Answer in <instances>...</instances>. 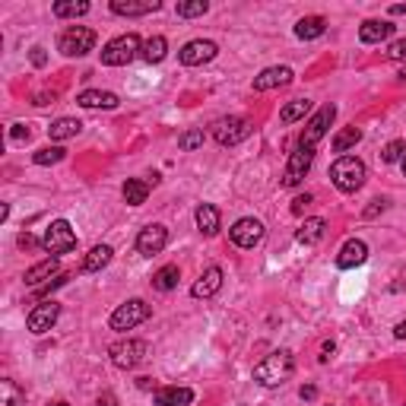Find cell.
Instances as JSON below:
<instances>
[{"mask_svg": "<svg viewBox=\"0 0 406 406\" xmlns=\"http://www.w3.org/2000/svg\"><path fill=\"white\" fill-rule=\"evenodd\" d=\"M381 210H384V200H375L372 207L365 210V216H368V219H372V216H378V213H381Z\"/></svg>", "mask_w": 406, "mask_h": 406, "instance_id": "cell-44", "label": "cell"}, {"mask_svg": "<svg viewBox=\"0 0 406 406\" xmlns=\"http://www.w3.org/2000/svg\"><path fill=\"white\" fill-rule=\"evenodd\" d=\"M0 406H26V393L13 381H0Z\"/></svg>", "mask_w": 406, "mask_h": 406, "instance_id": "cell-33", "label": "cell"}, {"mask_svg": "<svg viewBox=\"0 0 406 406\" xmlns=\"http://www.w3.org/2000/svg\"><path fill=\"white\" fill-rule=\"evenodd\" d=\"M391 35H393V26L391 22H381V20H368L358 29V38H362L365 45H381V42H387Z\"/></svg>", "mask_w": 406, "mask_h": 406, "instance_id": "cell-19", "label": "cell"}, {"mask_svg": "<svg viewBox=\"0 0 406 406\" xmlns=\"http://www.w3.org/2000/svg\"><path fill=\"white\" fill-rule=\"evenodd\" d=\"M121 194H124L127 207H140V203H146V197H150V184L140 178H127L124 187H121Z\"/></svg>", "mask_w": 406, "mask_h": 406, "instance_id": "cell-26", "label": "cell"}, {"mask_svg": "<svg viewBox=\"0 0 406 406\" xmlns=\"http://www.w3.org/2000/svg\"><path fill=\"white\" fill-rule=\"evenodd\" d=\"M393 337H397V340H406V321H400L397 327H393Z\"/></svg>", "mask_w": 406, "mask_h": 406, "instance_id": "cell-48", "label": "cell"}, {"mask_svg": "<svg viewBox=\"0 0 406 406\" xmlns=\"http://www.w3.org/2000/svg\"><path fill=\"white\" fill-rule=\"evenodd\" d=\"M42 248L48 254H70L76 248V232L67 219H55L48 229H45V238H42Z\"/></svg>", "mask_w": 406, "mask_h": 406, "instance_id": "cell-5", "label": "cell"}, {"mask_svg": "<svg viewBox=\"0 0 406 406\" xmlns=\"http://www.w3.org/2000/svg\"><path fill=\"white\" fill-rule=\"evenodd\" d=\"M178 146H181L184 152L200 150V146H203V131H187V133H181V137H178Z\"/></svg>", "mask_w": 406, "mask_h": 406, "instance_id": "cell-37", "label": "cell"}, {"mask_svg": "<svg viewBox=\"0 0 406 406\" xmlns=\"http://www.w3.org/2000/svg\"><path fill=\"white\" fill-rule=\"evenodd\" d=\"M146 317H150V305L143 302V298H131V302H124V305H117L115 308V314H111V331H133L137 324H143Z\"/></svg>", "mask_w": 406, "mask_h": 406, "instance_id": "cell-7", "label": "cell"}, {"mask_svg": "<svg viewBox=\"0 0 406 406\" xmlns=\"http://www.w3.org/2000/svg\"><path fill=\"white\" fill-rule=\"evenodd\" d=\"M89 13V3L86 0H57L55 3V16L70 20V16H86Z\"/></svg>", "mask_w": 406, "mask_h": 406, "instance_id": "cell-31", "label": "cell"}, {"mask_svg": "<svg viewBox=\"0 0 406 406\" xmlns=\"http://www.w3.org/2000/svg\"><path fill=\"white\" fill-rule=\"evenodd\" d=\"M55 273H57V257H48V261L35 263L32 270H26V286L38 289V286H45V280H51Z\"/></svg>", "mask_w": 406, "mask_h": 406, "instance_id": "cell-23", "label": "cell"}, {"mask_svg": "<svg viewBox=\"0 0 406 406\" xmlns=\"http://www.w3.org/2000/svg\"><path fill=\"white\" fill-rule=\"evenodd\" d=\"M368 261V245H365L362 238H349L340 248V254H337V267L340 270H352V267H358V263H365Z\"/></svg>", "mask_w": 406, "mask_h": 406, "instance_id": "cell-15", "label": "cell"}, {"mask_svg": "<svg viewBox=\"0 0 406 406\" xmlns=\"http://www.w3.org/2000/svg\"><path fill=\"white\" fill-rule=\"evenodd\" d=\"M308 203H311V194H302V197H296V200H292V213H305V207H308Z\"/></svg>", "mask_w": 406, "mask_h": 406, "instance_id": "cell-41", "label": "cell"}, {"mask_svg": "<svg viewBox=\"0 0 406 406\" xmlns=\"http://www.w3.org/2000/svg\"><path fill=\"white\" fill-rule=\"evenodd\" d=\"M327 235V222L321 219V216H314V219H305L302 229L296 232V238L302 241V245H317V241Z\"/></svg>", "mask_w": 406, "mask_h": 406, "instance_id": "cell-24", "label": "cell"}, {"mask_svg": "<svg viewBox=\"0 0 406 406\" xmlns=\"http://www.w3.org/2000/svg\"><path fill=\"white\" fill-rule=\"evenodd\" d=\"M137 51H143V45H140L137 35L133 32L117 35V38H111V42L102 48V64L105 67H124V64H131L133 57H137Z\"/></svg>", "mask_w": 406, "mask_h": 406, "instance_id": "cell-3", "label": "cell"}, {"mask_svg": "<svg viewBox=\"0 0 406 406\" xmlns=\"http://www.w3.org/2000/svg\"><path fill=\"white\" fill-rule=\"evenodd\" d=\"M51 406H70V403H64V400H57V403H51Z\"/></svg>", "mask_w": 406, "mask_h": 406, "instance_id": "cell-52", "label": "cell"}, {"mask_svg": "<svg viewBox=\"0 0 406 406\" xmlns=\"http://www.w3.org/2000/svg\"><path fill=\"white\" fill-rule=\"evenodd\" d=\"M397 76H400V80H403V83H406V67H403V70H400V73H397Z\"/></svg>", "mask_w": 406, "mask_h": 406, "instance_id": "cell-51", "label": "cell"}, {"mask_svg": "<svg viewBox=\"0 0 406 406\" xmlns=\"http://www.w3.org/2000/svg\"><path fill=\"white\" fill-rule=\"evenodd\" d=\"M64 152H67V150H61V146H45V150H38L32 156V162H35V166H55V162H61V159H64Z\"/></svg>", "mask_w": 406, "mask_h": 406, "instance_id": "cell-35", "label": "cell"}, {"mask_svg": "<svg viewBox=\"0 0 406 406\" xmlns=\"http://www.w3.org/2000/svg\"><path fill=\"white\" fill-rule=\"evenodd\" d=\"M210 10L207 0H191V3H178V16H184V20H194V16H203Z\"/></svg>", "mask_w": 406, "mask_h": 406, "instance_id": "cell-36", "label": "cell"}, {"mask_svg": "<svg viewBox=\"0 0 406 406\" xmlns=\"http://www.w3.org/2000/svg\"><path fill=\"white\" fill-rule=\"evenodd\" d=\"M194 216H197V229L203 235H216V232H219V210H216L213 203H200Z\"/></svg>", "mask_w": 406, "mask_h": 406, "instance_id": "cell-25", "label": "cell"}, {"mask_svg": "<svg viewBox=\"0 0 406 406\" xmlns=\"http://www.w3.org/2000/svg\"><path fill=\"white\" fill-rule=\"evenodd\" d=\"M92 48H96V32L86 26H70L67 32H61V38H57V51L67 57H83V55H89Z\"/></svg>", "mask_w": 406, "mask_h": 406, "instance_id": "cell-4", "label": "cell"}, {"mask_svg": "<svg viewBox=\"0 0 406 406\" xmlns=\"http://www.w3.org/2000/svg\"><path fill=\"white\" fill-rule=\"evenodd\" d=\"M387 57H391V61H406V38L393 42L391 48H387Z\"/></svg>", "mask_w": 406, "mask_h": 406, "instance_id": "cell-40", "label": "cell"}, {"mask_svg": "<svg viewBox=\"0 0 406 406\" xmlns=\"http://www.w3.org/2000/svg\"><path fill=\"white\" fill-rule=\"evenodd\" d=\"M333 349H337L333 343H324V346H321V362H327V358L333 356Z\"/></svg>", "mask_w": 406, "mask_h": 406, "instance_id": "cell-47", "label": "cell"}, {"mask_svg": "<svg viewBox=\"0 0 406 406\" xmlns=\"http://www.w3.org/2000/svg\"><path fill=\"white\" fill-rule=\"evenodd\" d=\"M194 400L191 387H162L156 391V406H187Z\"/></svg>", "mask_w": 406, "mask_h": 406, "instance_id": "cell-20", "label": "cell"}, {"mask_svg": "<svg viewBox=\"0 0 406 406\" xmlns=\"http://www.w3.org/2000/svg\"><path fill=\"white\" fill-rule=\"evenodd\" d=\"M162 7L159 0H111V13L117 16H146Z\"/></svg>", "mask_w": 406, "mask_h": 406, "instance_id": "cell-17", "label": "cell"}, {"mask_svg": "<svg viewBox=\"0 0 406 406\" xmlns=\"http://www.w3.org/2000/svg\"><path fill=\"white\" fill-rule=\"evenodd\" d=\"M57 317H61V305H57V302H45V305H38V308L29 311L26 327L32 333H48L51 327L57 324Z\"/></svg>", "mask_w": 406, "mask_h": 406, "instance_id": "cell-14", "label": "cell"}, {"mask_svg": "<svg viewBox=\"0 0 406 406\" xmlns=\"http://www.w3.org/2000/svg\"><path fill=\"white\" fill-rule=\"evenodd\" d=\"M96 406H117L115 393H102V397H99V403H96Z\"/></svg>", "mask_w": 406, "mask_h": 406, "instance_id": "cell-46", "label": "cell"}, {"mask_svg": "<svg viewBox=\"0 0 406 406\" xmlns=\"http://www.w3.org/2000/svg\"><path fill=\"white\" fill-rule=\"evenodd\" d=\"M48 102H55V96H45V92L42 96H35V105H48Z\"/></svg>", "mask_w": 406, "mask_h": 406, "instance_id": "cell-50", "label": "cell"}, {"mask_svg": "<svg viewBox=\"0 0 406 406\" xmlns=\"http://www.w3.org/2000/svg\"><path fill=\"white\" fill-rule=\"evenodd\" d=\"M143 61L146 64H159V61H166V55H168V42L162 38V35H152V38H146L143 42Z\"/></svg>", "mask_w": 406, "mask_h": 406, "instance_id": "cell-29", "label": "cell"}, {"mask_svg": "<svg viewBox=\"0 0 406 406\" xmlns=\"http://www.w3.org/2000/svg\"><path fill=\"white\" fill-rule=\"evenodd\" d=\"M10 137H13V140H29V137H32V131H29L26 124H13V131H10Z\"/></svg>", "mask_w": 406, "mask_h": 406, "instance_id": "cell-42", "label": "cell"}, {"mask_svg": "<svg viewBox=\"0 0 406 406\" xmlns=\"http://www.w3.org/2000/svg\"><path fill=\"white\" fill-rule=\"evenodd\" d=\"M216 55H219L216 42H210V38H194V42H187L184 48H181L178 57L184 67H200V64H210Z\"/></svg>", "mask_w": 406, "mask_h": 406, "instance_id": "cell-12", "label": "cell"}, {"mask_svg": "<svg viewBox=\"0 0 406 406\" xmlns=\"http://www.w3.org/2000/svg\"><path fill=\"white\" fill-rule=\"evenodd\" d=\"M111 362H115V368H137V365L146 362V356H150V343H143V340H121V343H115L108 349Z\"/></svg>", "mask_w": 406, "mask_h": 406, "instance_id": "cell-6", "label": "cell"}, {"mask_svg": "<svg viewBox=\"0 0 406 406\" xmlns=\"http://www.w3.org/2000/svg\"><path fill=\"white\" fill-rule=\"evenodd\" d=\"M80 131H83V124H80L76 117H57L55 124L48 127V137L51 140H70V137H76Z\"/></svg>", "mask_w": 406, "mask_h": 406, "instance_id": "cell-30", "label": "cell"}, {"mask_svg": "<svg viewBox=\"0 0 406 406\" xmlns=\"http://www.w3.org/2000/svg\"><path fill=\"white\" fill-rule=\"evenodd\" d=\"M67 280H70L67 273H57V276H55V280H51V282H45V286H38V289H35V296H48L51 289H57V286H64V282H67Z\"/></svg>", "mask_w": 406, "mask_h": 406, "instance_id": "cell-39", "label": "cell"}, {"mask_svg": "<svg viewBox=\"0 0 406 406\" xmlns=\"http://www.w3.org/2000/svg\"><path fill=\"white\" fill-rule=\"evenodd\" d=\"M111 254H115V251H111L108 245H96V248L86 254V261H83V273H99L102 267H108Z\"/></svg>", "mask_w": 406, "mask_h": 406, "instance_id": "cell-28", "label": "cell"}, {"mask_svg": "<svg viewBox=\"0 0 406 406\" xmlns=\"http://www.w3.org/2000/svg\"><path fill=\"white\" fill-rule=\"evenodd\" d=\"M292 372H296V358H292L289 349H276L263 358L261 365H254V381L263 387H276L282 381H289Z\"/></svg>", "mask_w": 406, "mask_h": 406, "instance_id": "cell-1", "label": "cell"}, {"mask_svg": "<svg viewBox=\"0 0 406 406\" xmlns=\"http://www.w3.org/2000/svg\"><path fill=\"white\" fill-rule=\"evenodd\" d=\"M362 140V131L358 127H346V131H340L337 137H333V152H346V150H352V146Z\"/></svg>", "mask_w": 406, "mask_h": 406, "instance_id": "cell-34", "label": "cell"}, {"mask_svg": "<svg viewBox=\"0 0 406 406\" xmlns=\"http://www.w3.org/2000/svg\"><path fill=\"white\" fill-rule=\"evenodd\" d=\"M308 108H311V102H308V99H292V102L280 111V121H282V124H296L298 117H305V115H308Z\"/></svg>", "mask_w": 406, "mask_h": 406, "instance_id": "cell-32", "label": "cell"}, {"mask_svg": "<svg viewBox=\"0 0 406 406\" xmlns=\"http://www.w3.org/2000/svg\"><path fill=\"white\" fill-rule=\"evenodd\" d=\"M327 32V20L324 16H305V20L296 22V35L302 42H311V38H321Z\"/></svg>", "mask_w": 406, "mask_h": 406, "instance_id": "cell-22", "label": "cell"}, {"mask_svg": "<svg viewBox=\"0 0 406 406\" xmlns=\"http://www.w3.org/2000/svg\"><path fill=\"white\" fill-rule=\"evenodd\" d=\"M76 102L83 105V108H117V96L115 92H102V89H86L80 92V99Z\"/></svg>", "mask_w": 406, "mask_h": 406, "instance_id": "cell-21", "label": "cell"}, {"mask_svg": "<svg viewBox=\"0 0 406 406\" xmlns=\"http://www.w3.org/2000/svg\"><path fill=\"white\" fill-rule=\"evenodd\" d=\"M166 245H168V229L166 226H146L143 232L137 235V251L143 257H152V254H162L166 251Z\"/></svg>", "mask_w": 406, "mask_h": 406, "instance_id": "cell-13", "label": "cell"}, {"mask_svg": "<svg viewBox=\"0 0 406 406\" xmlns=\"http://www.w3.org/2000/svg\"><path fill=\"white\" fill-rule=\"evenodd\" d=\"M178 280H181L178 263H168V267L156 270V276H152V289H159V292H172L175 286H178Z\"/></svg>", "mask_w": 406, "mask_h": 406, "instance_id": "cell-27", "label": "cell"}, {"mask_svg": "<svg viewBox=\"0 0 406 406\" xmlns=\"http://www.w3.org/2000/svg\"><path fill=\"white\" fill-rule=\"evenodd\" d=\"M403 175H406V156H403Z\"/></svg>", "mask_w": 406, "mask_h": 406, "instance_id": "cell-53", "label": "cell"}, {"mask_svg": "<svg viewBox=\"0 0 406 406\" xmlns=\"http://www.w3.org/2000/svg\"><path fill=\"white\" fill-rule=\"evenodd\" d=\"M365 178H368L365 162L356 156H340L331 166V181L337 184V191H343V194H356L358 187L365 184Z\"/></svg>", "mask_w": 406, "mask_h": 406, "instance_id": "cell-2", "label": "cell"}, {"mask_svg": "<svg viewBox=\"0 0 406 406\" xmlns=\"http://www.w3.org/2000/svg\"><path fill=\"white\" fill-rule=\"evenodd\" d=\"M333 117H337V105H324L321 111H317L314 117H311L308 131L302 133V140H298V146H305V150H314V143L327 133V127L333 124Z\"/></svg>", "mask_w": 406, "mask_h": 406, "instance_id": "cell-11", "label": "cell"}, {"mask_svg": "<svg viewBox=\"0 0 406 406\" xmlns=\"http://www.w3.org/2000/svg\"><path fill=\"white\" fill-rule=\"evenodd\" d=\"M29 57H32L35 67H45V64H48V55H45V48H32V55H29Z\"/></svg>", "mask_w": 406, "mask_h": 406, "instance_id": "cell-43", "label": "cell"}, {"mask_svg": "<svg viewBox=\"0 0 406 406\" xmlns=\"http://www.w3.org/2000/svg\"><path fill=\"white\" fill-rule=\"evenodd\" d=\"M292 76L296 73H292L289 67H267L261 76H254V89L267 92V89H276V86H289Z\"/></svg>", "mask_w": 406, "mask_h": 406, "instance_id": "cell-16", "label": "cell"}, {"mask_svg": "<svg viewBox=\"0 0 406 406\" xmlns=\"http://www.w3.org/2000/svg\"><path fill=\"white\" fill-rule=\"evenodd\" d=\"M311 162H314V150H305V146H296V152L286 162V172H282V187H296L302 184V178L308 175Z\"/></svg>", "mask_w": 406, "mask_h": 406, "instance_id": "cell-10", "label": "cell"}, {"mask_svg": "<svg viewBox=\"0 0 406 406\" xmlns=\"http://www.w3.org/2000/svg\"><path fill=\"white\" fill-rule=\"evenodd\" d=\"M35 245H38V241H35L29 232H22V235H20V248H35Z\"/></svg>", "mask_w": 406, "mask_h": 406, "instance_id": "cell-45", "label": "cell"}, {"mask_svg": "<svg viewBox=\"0 0 406 406\" xmlns=\"http://www.w3.org/2000/svg\"><path fill=\"white\" fill-rule=\"evenodd\" d=\"M251 121H245V117H219L213 124V137L219 146H238L241 140H248L251 137Z\"/></svg>", "mask_w": 406, "mask_h": 406, "instance_id": "cell-8", "label": "cell"}, {"mask_svg": "<svg viewBox=\"0 0 406 406\" xmlns=\"http://www.w3.org/2000/svg\"><path fill=\"white\" fill-rule=\"evenodd\" d=\"M263 222L254 219V216H245V219H238L232 229H229V238L238 245V248H257L263 241Z\"/></svg>", "mask_w": 406, "mask_h": 406, "instance_id": "cell-9", "label": "cell"}, {"mask_svg": "<svg viewBox=\"0 0 406 406\" xmlns=\"http://www.w3.org/2000/svg\"><path fill=\"white\" fill-rule=\"evenodd\" d=\"M314 397H317L314 387H302V400H314Z\"/></svg>", "mask_w": 406, "mask_h": 406, "instance_id": "cell-49", "label": "cell"}, {"mask_svg": "<svg viewBox=\"0 0 406 406\" xmlns=\"http://www.w3.org/2000/svg\"><path fill=\"white\" fill-rule=\"evenodd\" d=\"M403 152H406V143H403V140H393V143L384 146L381 159H384V162H400V159H403Z\"/></svg>", "mask_w": 406, "mask_h": 406, "instance_id": "cell-38", "label": "cell"}, {"mask_svg": "<svg viewBox=\"0 0 406 406\" xmlns=\"http://www.w3.org/2000/svg\"><path fill=\"white\" fill-rule=\"evenodd\" d=\"M219 289H222V270H219V267H210L207 273H203L197 282H194L191 296H194V298H210V296H216Z\"/></svg>", "mask_w": 406, "mask_h": 406, "instance_id": "cell-18", "label": "cell"}]
</instances>
